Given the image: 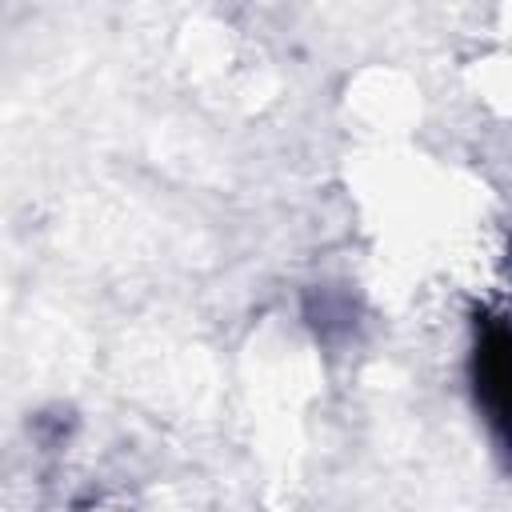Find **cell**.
Returning <instances> with one entry per match:
<instances>
[{
  "mask_svg": "<svg viewBox=\"0 0 512 512\" xmlns=\"http://www.w3.org/2000/svg\"><path fill=\"white\" fill-rule=\"evenodd\" d=\"M476 396L492 428L512 444V328L484 324L476 344Z\"/></svg>",
  "mask_w": 512,
  "mask_h": 512,
  "instance_id": "obj_1",
  "label": "cell"
}]
</instances>
